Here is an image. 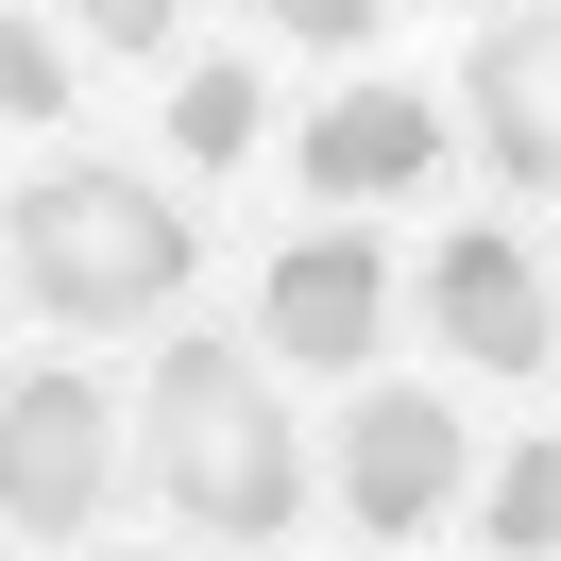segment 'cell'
Masks as SVG:
<instances>
[{
	"label": "cell",
	"mask_w": 561,
	"mask_h": 561,
	"mask_svg": "<svg viewBox=\"0 0 561 561\" xmlns=\"http://www.w3.org/2000/svg\"><path fill=\"white\" fill-rule=\"evenodd\" d=\"M137 477L171 493V527L205 545H273L307 511V459H289V409L255 391L239 341H171L153 357V409H137Z\"/></svg>",
	"instance_id": "obj_1"
},
{
	"label": "cell",
	"mask_w": 561,
	"mask_h": 561,
	"mask_svg": "<svg viewBox=\"0 0 561 561\" xmlns=\"http://www.w3.org/2000/svg\"><path fill=\"white\" fill-rule=\"evenodd\" d=\"M0 255H18V289H35L51 323H153V307L187 289V255H205V239H187L171 187L85 171V153H69V171H35L18 205H0Z\"/></svg>",
	"instance_id": "obj_2"
},
{
	"label": "cell",
	"mask_w": 561,
	"mask_h": 561,
	"mask_svg": "<svg viewBox=\"0 0 561 561\" xmlns=\"http://www.w3.org/2000/svg\"><path fill=\"white\" fill-rule=\"evenodd\" d=\"M119 493V391L103 375H0V527L69 545Z\"/></svg>",
	"instance_id": "obj_3"
},
{
	"label": "cell",
	"mask_w": 561,
	"mask_h": 561,
	"mask_svg": "<svg viewBox=\"0 0 561 561\" xmlns=\"http://www.w3.org/2000/svg\"><path fill=\"white\" fill-rule=\"evenodd\" d=\"M425 323H443L477 375H545L561 357V307H545V255L527 239H443L425 255Z\"/></svg>",
	"instance_id": "obj_4"
},
{
	"label": "cell",
	"mask_w": 561,
	"mask_h": 561,
	"mask_svg": "<svg viewBox=\"0 0 561 561\" xmlns=\"http://www.w3.org/2000/svg\"><path fill=\"white\" fill-rule=\"evenodd\" d=\"M255 323H273L289 375H357V357H375V323H391V255L323 221V239H289V255H273V307H255Z\"/></svg>",
	"instance_id": "obj_5"
},
{
	"label": "cell",
	"mask_w": 561,
	"mask_h": 561,
	"mask_svg": "<svg viewBox=\"0 0 561 561\" xmlns=\"http://www.w3.org/2000/svg\"><path fill=\"white\" fill-rule=\"evenodd\" d=\"M341 493H357V527H443V493H459V409H443V391H357Z\"/></svg>",
	"instance_id": "obj_6"
},
{
	"label": "cell",
	"mask_w": 561,
	"mask_h": 561,
	"mask_svg": "<svg viewBox=\"0 0 561 561\" xmlns=\"http://www.w3.org/2000/svg\"><path fill=\"white\" fill-rule=\"evenodd\" d=\"M459 85H477V153H493V171H511L527 187V205H545V187H561V69H545V0H527V18H477V69H459Z\"/></svg>",
	"instance_id": "obj_7"
},
{
	"label": "cell",
	"mask_w": 561,
	"mask_h": 561,
	"mask_svg": "<svg viewBox=\"0 0 561 561\" xmlns=\"http://www.w3.org/2000/svg\"><path fill=\"white\" fill-rule=\"evenodd\" d=\"M425 153H443V119H425L409 85H341V103L307 119V187L323 205H375V187H409Z\"/></svg>",
	"instance_id": "obj_8"
},
{
	"label": "cell",
	"mask_w": 561,
	"mask_h": 561,
	"mask_svg": "<svg viewBox=\"0 0 561 561\" xmlns=\"http://www.w3.org/2000/svg\"><path fill=\"white\" fill-rule=\"evenodd\" d=\"M255 119H273V103H255V69H187L171 137H187V171H239V153H255Z\"/></svg>",
	"instance_id": "obj_9"
},
{
	"label": "cell",
	"mask_w": 561,
	"mask_h": 561,
	"mask_svg": "<svg viewBox=\"0 0 561 561\" xmlns=\"http://www.w3.org/2000/svg\"><path fill=\"white\" fill-rule=\"evenodd\" d=\"M493 545H527V561L561 545V459L545 443H511V477H493Z\"/></svg>",
	"instance_id": "obj_10"
},
{
	"label": "cell",
	"mask_w": 561,
	"mask_h": 561,
	"mask_svg": "<svg viewBox=\"0 0 561 561\" xmlns=\"http://www.w3.org/2000/svg\"><path fill=\"white\" fill-rule=\"evenodd\" d=\"M0 103H18V119H69V51H51L35 18H0Z\"/></svg>",
	"instance_id": "obj_11"
},
{
	"label": "cell",
	"mask_w": 561,
	"mask_h": 561,
	"mask_svg": "<svg viewBox=\"0 0 561 561\" xmlns=\"http://www.w3.org/2000/svg\"><path fill=\"white\" fill-rule=\"evenodd\" d=\"M255 18H273V35H307V51H375L391 0H255Z\"/></svg>",
	"instance_id": "obj_12"
},
{
	"label": "cell",
	"mask_w": 561,
	"mask_h": 561,
	"mask_svg": "<svg viewBox=\"0 0 561 561\" xmlns=\"http://www.w3.org/2000/svg\"><path fill=\"white\" fill-rule=\"evenodd\" d=\"M69 18H85L103 51H171V18H187V0H69Z\"/></svg>",
	"instance_id": "obj_13"
}]
</instances>
